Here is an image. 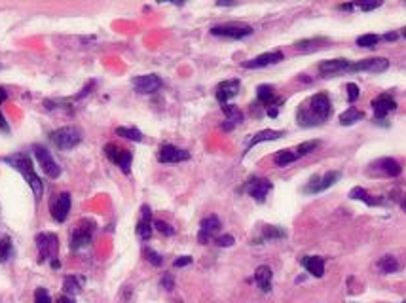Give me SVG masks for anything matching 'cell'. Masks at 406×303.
I'll use <instances>...</instances> for the list:
<instances>
[{
  "label": "cell",
  "mask_w": 406,
  "mask_h": 303,
  "mask_svg": "<svg viewBox=\"0 0 406 303\" xmlns=\"http://www.w3.org/2000/svg\"><path fill=\"white\" fill-rule=\"evenodd\" d=\"M332 114L331 99L325 93L313 95L308 103L300 106V110L296 114V120L302 127H312V125H321L329 116Z\"/></svg>",
  "instance_id": "1"
},
{
  "label": "cell",
  "mask_w": 406,
  "mask_h": 303,
  "mask_svg": "<svg viewBox=\"0 0 406 303\" xmlns=\"http://www.w3.org/2000/svg\"><path fill=\"white\" fill-rule=\"evenodd\" d=\"M2 163H6V165H9L11 169H15L17 172H21V176L25 178V182H27L28 186H30V189H32L34 197H36V199L42 197V191H44V184H42L40 176L36 174V170H34V165H32V161H30V157H28L27 153H23V152H17V153L6 155V157H2Z\"/></svg>",
  "instance_id": "2"
},
{
  "label": "cell",
  "mask_w": 406,
  "mask_h": 303,
  "mask_svg": "<svg viewBox=\"0 0 406 303\" xmlns=\"http://www.w3.org/2000/svg\"><path fill=\"white\" fill-rule=\"evenodd\" d=\"M49 141L59 150H72L76 144H80L82 135L74 127H61L49 135Z\"/></svg>",
  "instance_id": "3"
},
{
  "label": "cell",
  "mask_w": 406,
  "mask_h": 303,
  "mask_svg": "<svg viewBox=\"0 0 406 303\" xmlns=\"http://www.w3.org/2000/svg\"><path fill=\"white\" fill-rule=\"evenodd\" d=\"M91 235H93V222L91 220H80L78 226H74L72 233H70V248L78 250V248H84L91 243Z\"/></svg>",
  "instance_id": "4"
},
{
  "label": "cell",
  "mask_w": 406,
  "mask_h": 303,
  "mask_svg": "<svg viewBox=\"0 0 406 303\" xmlns=\"http://www.w3.org/2000/svg\"><path fill=\"white\" fill-rule=\"evenodd\" d=\"M36 246L40 262L44 260H55L57 250H59V239L55 233H38L36 235Z\"/></svg>",
  "instance_id": "5"
},
{
  "label": "cell",
  "mask_w": 406,
  "mask_h": 303,
  "mask_svg": "<svg viewBox=\"0 0 406 303\" xmlns=\"http://www.w3.org/2000/svg\"><path fill=\"white\" fill-rule=\"evenodd\" d=\"M211 34L239 40V38L251 36V34H253V27L241 25V23H226V25H217V27H213L211 28Z\"/></svg>",
  "instance_id": "6"
},
{
  "label": "cell",
  "mask_w": 406,
  "mask_h": 303,
  "mask_svg": "<svg viewBox=\"0 0 406 303\" xmlns=\"http://www.w3.org/2000/svg\"><path fill=\"white\" fill-rule=\"evenodd\" d=\"M104 155L112 161L114 165H118L125 174L129 172V167H131V161H133V153L129 150L120 148V146H116V144H106V146H104Z\"/></svg>",
  "instance_id": "7"
},
{
  "label": "cell",
  "mask_w": 406,
  "mask_h": 303,
  "mask_svg": "<svg viewBox=\"0 0 406 303\" xmlns=\"http://www.w3.org/2000/svg\"><path fill=\"white\" fill-rule=\"evenodd\" d=\"M32 152H34V155H36V159H38V163H40L42 170L46 172L49 178H57V176L61 174V167L57 165V161L53 159V155H51L44 146L34 144V146H32Z\"/></svg>",
  "instance_id": "8"
},
{
  "label": "cell",
  "mask_w": 406,
  "mask_h": 303,
  "mask_svg": "<svg viewBox=\"0 0 406 303\" xmlns=\"http://www.w3.org/2000/svg\"><path fill=\"white\" fill-rule=\"evenodd\" d=\"M388 68L389 61L386 57H372V59H365V61H359V63H353L350 66V70H353V72H374V74L386 72Z\"/></svg>",
  "instance_id": "9"
},
{
  "label": "cell",
  "mask_w": 406,
  "mask_h": 303,
  "mask_svg": "<svg viewBox=\"0 0 406 303\" xmlns=\"http://www.w3.org/2000/svg\"><path fill=\"white\" fill-rule=\"evenodd\" d=\"M131 84H133V87H135L137 93L150 95V93H156V91L161 87V78L156 74H144V76L133 78Z\"/></svg>",
  "instance_id": "10"
},
{
  "label": "cell",
  "mask_w": 406,
  "mask_h": 303,
  "mask_svg": "<svg viewBox=\"0 0 406 303\" xmlns=\"http://www.w3.org/2000/svg\"><path fill=\"white\" fill-rule=\"evenodd\" d=\"M49 210H51V216L55 222H65L66 216H68V210H70V195L68 193H57L51 205H49Z\"/></svg>",
  "instance_id": "11"
},
{
  "label": "cell",
  "mask_w": 406,
  "mask_h": 303,
  "mask_svg": "<svg viewBox=\"0 0 406 303\" xmlns=\"http://www.w3.org/2000/svg\"><path fill=\"white\" fill-rule=\"evenodd\" d=\"M188 159H190V152L180 150V148L171 146V144L161 146L160 152H158V161H160V163H180V161H188Z\"/></svg>",
  "instance_id": "12"
},
{
  "label": "cell",
  "mask_w": 406,
  "mask_h": 303,
  "mask_svg": "<svg viewBox=\"0 0 406 303\" xmlns=\"http://www.w3.org/2000/svg\"><path fill=\"white\" fill-rule=\"evenodd\" d=\"M220 220H218V216H207L201 220V224H199V233H198V241L201 243V245H207L209 241L213 239V235L215 233H218V229H220Z\"/></svg>",
  "instance_id": "13"
},
{
  "label": "cell",
  "mask_w": 406,
  "mask_h": 303,
  "mask_svg": "<svg viewBox=\"0 0 406 303\" xmlns=\"http://www.w3.org/2000/svg\"><path fill=\"white\" fill-rule=\"evenodd\" d=\"M283 61V53L281 51H270V53H262V55L255 57L251 61H245L243 66L245 68H264L270 65H277Z\"/></svg>",
  "instance_id": "14"
},
{
  "label": "cell",
  "mask_w": 406,
  "mask_h": 303,
  "mask_svg": "<svg viewBox=\"0 0 406 303\" xmlns=\"http://www.w3.org/2000/svg\"><path fill=\"white\" fill-rule=\"evenodd\" d=\"M395 108H397V103H395L393 97H389L388 93L380 95V97H376V99L372 101V110H374V116H376L378 120H384V118H386L391 110H395Z\"/></svg>",
  "instance_id": "15"
},
{
  "label": "cell",
  "mask_w": 406,
  "mask_h": 303,
  "mask_svg": "<svg viewBox=\"0 0 406 303\" xmlns=\"http://www.w3.org/2000/svg\"><path fill=\"white\" fill-rule=\"evenodd\" d=\"M239 87H241L239 80H226V82L218 84L217 101L220 104H228V101H230V99H234V97L239 93Z\"/></svg>",
  "instance_id": "16"
},
{
  "label": "cell",
  "mask_w": 406,
  "mask_h": 303,
  "mask_svg": "<svg viewBox=\"0 0 406 303\" xmlns=\"http://www.w3.org/2000/svg\"><path fill=\"white\" fill-rule=\"evenodd\" d=\"M340 178V172H336V170H332V172H329V174H325L323 178H319V176H313L312 180H310V184L306 186V191L308 193H317V191H323V189L331 188L332 184L336 182V180Z\"/></svg>",
  "instance_id": "17"
},
{
  "label": "cell",
  "mask_w": 406,
  "mask_h": 303,
  "mask_svg": "<svg viewBox=\"0 0 406 303\" xmlns=\"http://www.w3.org/2000/svg\"><path fill=\"white\" fill-rule=\"evenodd\" d=\"M270 189H272V182L266 178H253L249 182V186H247V191L251 193V197H255L260 203L266 199Z\"/></svg>",
  "instance_id": "18"
},
{
  "label": "cell",
  "mask_w": 406,
  "mask_h": 303,
  "mask_svg": "<svg viewBox=\"0 0 406 303\" xmlns=\"http://www.w3.org/2000/svg\"><path fill=\"white\" fill-rule=\"evenodd\" d=\"M351 63L348 59H332V61H323L319 65V72L323 76H331V74H338V72H344V70H350Z\"/></svg>",
  "instance_id": "19"
},
{
  "label": "cell",
  "mask_w": 406,
  "mask_h": 303,
  "mask_svg": "<svg viewBox=\"0 0 406 303\" xmlns=\"http://www.w3.org/2000/svg\"><path fill=\"white\" fill-rule=\"evenodd\" d=\"M302 265L306 267L308 273H312L317 279H321L323 275H325V260H323L321 256H304Z\"/></svg>",
  "instance_id": "20"
},
{
  "label": "cell",
  "mask_w": 406,
  "mask_h": 303,
  "mask_svg": "<svg viewBox=\"0 0 406 303\" xmlns=\"http://www.w3.org/2000/svg\"><path fill=\"white\" fill-rule=\"evenodd\" d=\"M256 97H258V101L264 104L266 108H270V106H279V104H283V99H277L274 93V87L272 85H258V89H256Z\"/></svg>",
  "instance_id": "21"
},
{
  "label": "cell",
  "mask_w": 406,
  "mask_h": 303,
  "mask_svg": "<svg viewBox=\"0 0 406 303\" xmlns=\"http://www.w3.org/2000/svg\"><path fill=\"white\" fill-rule=\"evenodd\" d=\"M325 44H329V38H310V40H300V42H296L294 44V47H296V51H300V53H310V51H317V49H321Z\"/></svg>",
  "instance_id": "22"
},
{
  "label": "cell",
  "mask_w": 406,
  "mask_h": 303,
  "mask_svg": "<svg viewBox=\"0 0 406 303\" xmlns=\"http://www.w3.org/2000/svg\"><path fill=\"white\" fill-rule=\"evenodd\" d=\"M272 269L268 265H260L255 271V281L256 284L262 288V292H270L272 290Z\"/></svg>",
  "instance_id": "23"
},
{
  "label": "cell",
  "mask_w": 406,
  "mask_h": 303,
  "mask_svg": "<svg viewBox=\"0 0 406 303\" xmlns=\"http://www.w3.org/2000/svg\"><path fill=\"white\" fill-rule=\"evenodd\" d=\"M281 137H285V131H274V129H266V131H260L256 133L255 137L249 141V144H247V150H251L253 146H256V144H260V142H266V141H277V139H281Z\"/></svg>",
  "instance_id": "24"
},
{
  "label": "cell",
  "mask_w": 406,
  "mask_h": 303,
  "mask_svg": "<svg viewBox=\"0 0 406 303\" xmlns=\"http://www.w3.org/2000/svg\"><path fill=\"white\" fill-rule=\"evenodd\" d=\"M378 269L382 273H395L399 269V262L393 258V256H382L378 262Z\"/></svg>",
  "instance_id": "25"
},
{
  "label": "cell",
  "mask_w": 406,
  "mask_h": 303,
  "mask_svg": "<svg viewBox=\"0 0 406 303\" xmlns=\"http://www.w3.org/2000/svg\"><path fill=\"white\" fill-rule=\"evenodd\" d=\"M222 112L226 114V122L230 123H241L243 122V112L237 108V106H234V104H222Z\"/></svg>",
  "instance_id": "26"
},
{
  "label": "cell",
  "mask_w": 406,
  "mask_h": 303,
  "mask_svg": "<svg viewBox=\"0 0 406 303\" xmlns=\"http://www.w3.org/2000/svg\"><path fill=\"white\" fill-rule=\"evenodd\" d=\"M363 118H365V114L351 106V108H348L344 114H340V123L342 125H351V123L359 122V120H363Z\"/></svg>",
  "instance_id": "27"
},
{
  "label": "cell",
  "mask_w": 406,
  "mask_h": 303,
  "mask_svg": "<svg viewBox=\"0 0 406 303\" xmlns=\"http://www.w3.org/2000/svg\"><path fill=\"white\" fill-rule=\"evenodd\" d=\"M296 159H298L296 152H291V150H281L274 155V161L277 167H285V165H289V163H293V161Z\"/></svg>",
  "instance_id": "28"
},
{
  "label": "cell",
  "mask_w": 406,
  "mask_h": 303,
  "mask_svg": "<svg viewBox=\"0 0 406 303\" xmlns=\"http://www.w3.org/2000/svg\"><path fill=\"white\" fill-rule=\"evenodd\" d=\"M380 165H382V170H384L386 174H389V176H399L401 170H403L401 169V165H399L393 157H384V159L380 161Z\"/></svg>",
  "instance_id": "29"
},
{
  "label": "cell",
  "mask_w": 406,
  "mask_h": 303,
  "mask_svg": "<svg viewBox=\"0 0 406 303\" xmlns=\"http://www.w3.org/2000/svg\"><path fill=\"white\" fill-rule=\"evenodd\" d=\"M116 135L123 137V139H129L133 142H141L142 141V133L135 127H116Z\"/></svg>",
  "instance_id": "30"
},
{
  "label": "cell",
  "mask_w": 406,
  "mask_h": 303,
  "mask_svg": "<svg viewBox=\"0 0 406 303\" xmlns=\"http://www.w3.org/2000/svg\"><path fill=\"white\" fill-rule=\"evenodd\" d=\"M82 284H84V279L74 277V275H68V277H65V292L66 294H78L80 290H82Z\"/></svg>",
  "instance_id": "31"
},
{
  "label": "cell",
  "mask_w": 406,
  "mask_h": 303,
  "mask_svg": "<svg viewBox=\"0 0 406 303\" xmlns=\"http://www.w3.org/2000/svg\"><path fill=\"white\" fill-rule=\"evenodd\" d=\"M13 254V245H11V239L9 237H2L0 239V264L8 262Z\"/></svg>",
  "instance_id": "32"
},
{
  "label": "cell",
  "mask_w": 406,
  "mask_h": 303,
  "mask_svg": "<svg viewBox=\"0 0 406 303\" xmlns=\"http://www.w3.org/2000/svg\"><path fill=\"white\" fill-rule=\"evenodd\" d=\"M350 197L351 199H359V201H365L367 205H378V203H380L378 199L370 197L369 193H367V189H363V188H353L350 191Z\"/></svg>",
  "instance_id": "33"
},
{
  "label": "cell",
  "mask_w": 406,
  "mask_h": 303,
  "mask_svg": "<svg viewBox=\"0 0 406 303\" xmlns=\"http://www.w3.org/2000/svg\"><path fill=\"white\" fill-rule=\"evenodd\" d=\"M137 235L141 237L142 241L150 239V235H152V222L148 220V218H142L141 222L137 224Z\"/></svg>",
  "instance_id": "34"
},
{
  "label": "cell",
  "mask_w": 406,
  "mask_h": 303,
  "mask_svg": "<svg viewBox=\"0 0 406 303\" xmlns=\"http://www.w3.org/2000/svg\"><path fill=\"white\" fill-rule=\"evenodd\" d=\"M319 146V141H308V142H302L300 146H298V150H296V155L298 157H302V155H308V153H312L315 148Z\"/></svg>",
  "instance_id": "35"
},
{
  "label": "cell",
  "mask_w": 406,
  "mask_h": 303,
  "mask_svg": "<svg viewBox=\"0 0 406 303\" xmlns=\"http://www.w3.org/2000/svg\"><path fill=\"white\" fill-rule=\"evenodd\" d=\"M380 38L376 34H363V36L357 38V46L361 47H374L378 44Z\"/></svg>",
  "instance_id": "36"
},
{
  "label": "cell",
  "mask_w": 406,
  "mask_h": 303,
  "mask_svg": "<svg viewBox=\"0 0 406 303\" xmlns=\"http://www.w3.org/2000/svg\"><path fill=\"white\" fill-rule=\"evenodd\" d=\"M287 233H285V229H279V227H272L268 226L264 229V237L266 239H281V237H285Z\"/></svg>",
  "instance_id": "37"
},
{
  "label": "cell",
  "mask_w": 406,
  "mask_h": 303,
  "mask_svg": "<svg viewBox=\"0 0 406 303\" xmlns=\"http://www.w3.org/2000/svg\"><path fill=\"white\" fill-rule=\"evenodd\" d=\"M144 256H146V260H148L152 265H156V267H160V265L163 264V258H161L158 252L150 250V248H146V250H144Z\"/></svg>",
  "instance_id": "38"
},
{
  "label": "cell",
  "mask_w": 406,
  "mask_h": 303,
  "mask_svg": "<svg viewBox=\"0 0 406 303\" xmlns=\"http://www.w3.org/2000/svg\"><path fill=\"white\" fill-rule=\"evenodd\" d=\"M346 89H348V101H350V103H355V101L359 99V95H361L359 85L353 84V82H351V84L346 85Z\"/></svg>",
  "instance_id": "39"
},
{
  "label": "cell",
  "mask_w": 406,
  "mask_h": 303,
  "mask_svg": "<svg viewBox=\"0 0 406 303\" xmlns=\"http://www.w3.org/2000/svg\"><path fill=\"white\" fill-rule=\"evenodd\" d=\"M154 226H156V229H158L160 233H163V235H173V233H175V229H173L167 222H163V220H156Z\"/></svg>",
  "instance_id": "40"
},
{
  "label": "cell",
  "mask_w": 406,
  "mask_h": 303,
  "mask_svg": "<svg viewBox=\"0 0 406 303\" xmlns=\"http://www.w3.org/2000/svg\"><path fill=\"white\" fill-rule=\"evenodd\" d=\"M34 303H51L49 294H47L46 288H36V292H34Z\"/></svg>",
  "instance_id": "41"
},
{
  "label": "cell",
  "mask_w": 406,
  "mask_h": 303,
  "mask_svg": "<svg viewBox=\"0 0 406 303\" xmlns=\"http://www.w3.org/2000/svg\"><path fill=\"white\" fill-rule=\"evenodd\" d=\"M190 264H192V256H180V258H177V260L173 262L175 267H186V265Z\"/></svg>",
  "instance_id": "42"
},
{
  "label": "cell",
  "mask_w": 406,
  "mask_h": 303,
  "mask_svg": "<svg viewBox=\"0 0 406 303\" xmlns=\"http://www.w3.org/2000/svg\"><path fill=\"white\" fill-rule=\"evenodd\" d=\"M217 245L218 246H232V245H234V237H232V235H220L217 239Z\"/></svg>",
  "instance_id": "43"
},
{
  "label": "cell",
  "mask_w": 406,
  "mask_h": 303,
  "mask_svg": "<svg viewBox=\"0 0 406 303\" xmlns=\"http://www.w3.org/2000/svg\"><path fill=\"white\" fill-rule=\"evenodd\" d=\"M161 288H165V290H173V288H175V283H173V277H171V275H163V279H161Z\"/></svg>",
  "instance_id": "44"
},
{
  "label": "cell",
  "mask_w": 406,
  "mask_h": 303,
  "mask_svg": "<svg viewBox=\"0 0 406 303\" xmlns=\"http://www.w3.org/2000/svg\"><path fill=\"white\" fill-rule=\"evenodd\" d=\"M355 6H359L363 11H370V9H376L382 6V2H369V4H355Z\"/></svg>",
  "instance_id": "45"
},
{
  "label": "cell",
  "mask_w": 406,
  "mask_h": 303,
  "mask_svg": "<svg viewBox=\"0 0 406 303\" xmlns=\"http://www.w3.org/2000/svg\"><path fill=\"white\" fill-rule=\"evenodd\" d=\"M0 131L2 133H9V127H8V122L4 118V114L0 112Z\"/></svg>",
  "instance_id": "46"
},
{
  "label": "cell",
  "mask_w": 406,
  "mask_h": 303,
  "mask_svg": "<svg viewBox=\"0 0 406 303\" xmlns=\"http://www.w3.org/2000/svg\"><path fill=\"white\" fill-rule=\"evenodd\" d=\"M55 303H74V300H70L68 296H61V298H59Z\"/></svg>",
  "instance_id": "47"
},
{
  "label": "cell",
  "mask_w": 406,
  "mask_h": 303,
  "mask_svg": "<svg viewBox=\"0 0 406 303\" xmlns=\"http://www.w3.org/2000/svg\"><path fill=\"white\" fill-rule=\"evenodd\" d=\"M8 99V93H6V89L4 87H0V103H4Z\"/></svg>",
  "instance_id": "48"
},
{
  "label": "cell",
  "mask_w": 406,
  "mask_h": 303,
  "mask_svg": "<svg viewBox=\"0 0 406 303\" xmlns=\"http://www.w3.org/2000/svg\"><path fill=\"white\" fill-rule=\"evenodd\" d=\"M338 8H340V9H346V11H350V9L355 8V4H340Z\"/></svg>",
  "instance_id": "49"
},
{
  "label": "cell",
  "mask_w": 406,
  "mask_h": 303,
  "mask_svg": "<svg viewBox=\"0 0 406 303\" xmlns=\"http://www.w3.org/2000/svg\"><path fill=\"white\" fill-rule=\"evenodd\" d=\"M384 38H386V40H391V42H393V40H397L399 36L395 34V32H389V34H386Z\"/></svg>",
  "instance_id": "50"
},
{
  "label": "cell",
  "mask_w": 406,
  "mask_h": 303,
  "mask_svg": "<svg viewBox=\"0 0 406 303\" xmlns=\"http://www.w3.org/2000/svg\"><path fill=\"white\" fill-rule=\"evenodd\" d=\"M59 260H53V262H51V267H53V269H59Z\"/></svg>",
  "instance_id": "51"
},
{
  "label": "cell",
  "mask_w": 406,
  "mask_h": 303,
  "mask_svg": "<svg viewBox=\"0 0 406 303\" xmlns=\"http://www.w3.org/2000/svg\"><path fill=\"white\" fill-rule=\"evenodd\" d=\"M403 208H405V212H406V197H405V201H403Z\"/></svg>",
  "instance_id": "52"
},
{
  "label": "cell",
  "mask_w": 406,
  "mask_h": 303,
  "mask_svg": "<svg viewBox=\"0 0 406 303\" xmlns=\"http://www.w3.org/2000/svg\"><path fill=\"white\" fill-rule=\"evenodd\" d=\"M403 34H405V38H406V30H405V32H403Z\"/></svg>",
  "instance_id": "53"
}]
</instances>
